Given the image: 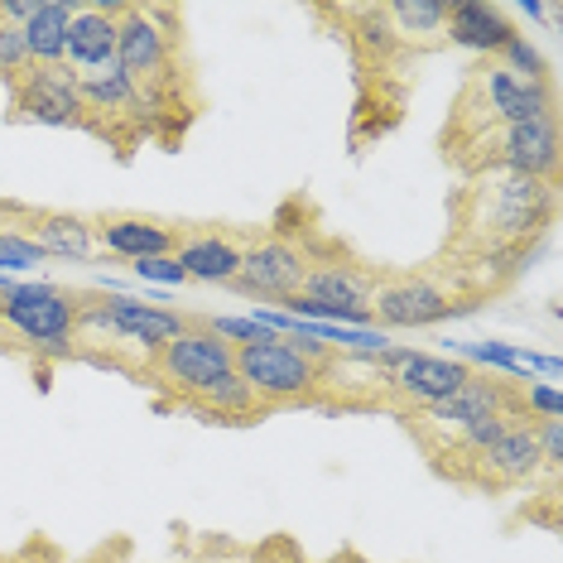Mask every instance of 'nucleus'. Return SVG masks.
I'll use <instances>...</instances> for the list:
<instances>
[{
	"mask_svg": "<svg viewBox=\"0 0 563 563\" xmlns=\"http://www.w3.org/2000/svg\"><path fill=\"white\" fill-rule=\"evenodd\" d=\"M559 222V184L520 174H477L448 194V232L429 265L472 313L516 289Z\"/></svg>",
	"mask_w": 563,
	"mask_h": 563,
	"instance_id": "nucleus-1",
	"label": "nucleus"
},
{
	"mask_svg": "<svg viewBox=\"0 0 563 563\" xmlns=\"http://www.w3.org/2000/svg\"><path fill=\"white\" fill-rule=\"evenodd\" d=\"M309 15L332 20V40L347 44L356 73L347 145L352 155H362L405 121L419 63L448 48V0H356V5L338 0V5H313Z\"/></svg>",
	"mask_w": 563,
	"mask_h": 563,
	"instance_id": "nucleus-2",
	"label": "nucleus"
},
{
	"mask_svg": "<svg viewBox=\"0 0 563 563\" xmlns=\"http://www.w3.org/2000/svg\"><path fill=\"white\" fill-rule=\"evenodd\" d=\"M117 68L125 73L140 111H145L150 145H184L208 107L194 44H188V10L169 5V0H121Z\"/></svg>",
	"mask_w": 563,
	"mask_h": 563,
	"instance_id": "nucleus-3",
	"label": "nucleus"
},
{
	"mask_svg": "<svg viewBox=\"0 0 563 563\" xmlns=\"http://www.w3.org/2000/svg\"><path fill=\"white\" fill-rule=\"evenodd\" d=\"M303 255H309V271H303L299 299L285 303L289 318L303 323H338V328H371V294L380 285L386 265L356 255L347 241L318 232H303Z\"/></svg>",
	"mask_w": 563,
	"mask_h": 563,
	"instance_id": "nucleus-4",
	"label": "nucleus"
},
{
	"mask_svg": "<svg viewBox=\"0 0 563 563\" xmlns=\"http://www.w3.org/2000/svg\"><path fill=\"white\" fill-rule=\"evenodd\" d=\"M559 117L540 121H520V125H492L486 135H477L472 145H463L448 169L457 178H477V174H520V178H540V184H559Z\"/></svg>",
	"mask_w": 563,
	"mask_h": 563,
	"instance_id": "nucleus-5",
	"label": "nucleus"
},
{
	"mask_svg": "<svg viewBox=\"0 0 563 563\" xmlns=\"http://www.w3.org/2000/svg\"><path fill=\"white\" fill-rule=\"evenodd\" d=\"M472 313L453 285L433 271V265H415V271H380V285L371 294V328L380 332H415V328H439L448 318Z\"/></svg>",
	"mask_w": 563,
	"mask_h": 563,
	"instance_id": "nucleus-6",
	"label": "nucleus"
},
{
	"mask_svg": "<svg viewBox=\"0 0 563 563\" xmlns=\"http://www.w3.org/2000/svg\"><path fill=\"white\" fill-rule=\"evenodd\" d=\"M232 371H236V347L222 342L217 332H208L194 313H188V332H178L169 347L145 366L140 386H155L159 395H169V400L184 409L194 395L217 386V380L232 376Z\"/></svg>",
	"mask_w": 563,
	"mask_h": 563,
	"instance_id": "nucleus-7",
	"label": "nucleus"
},
{
	"mask_svg": "<svg viewBox=\"0 0 563 563\" xmlns=\"http://www.w3.org/2000/svg\"><path fill=\"white\" fill-rule=\"evenodd\" d=\"M78 309H82V289L44 285V279H30V285L0 294V323H5V332L48 356H73Z\"/></svg>",
	"mask_w": 563,
	"mask_h": 563,
	"instance_id": "nucleus-8",
	"label": "nucleus"
},
{
	"mask_svg": "<svg viewBox=\"0 0 563 563\" xmlns=\"http://www.w3.org/2000/svg\"><path fill=\"white\" fill-rule=\"evenodd\" d=\"M303 232L309 227H285L275 222L271 232H255L246 255H241V271L227 289L255 303H289L303 289V271H309V255H303Z\"/></svg>",
	"mask_w": 563,
	"mask_h": 563,
	"instance_id": "nucleus-9",
	"label": "nucleus"
},
{
	"mask_svg": "<svg viewBox=\"0 0 563 563\" xmlns=\"http://www.w3.org/2000/svg\"><path fill=\"white\" fill-rule=\"evenodd\" d=\"M318 371H323V362L299 356L285 338L236 347V376L246 380L251 395L271 415H279V409H318V380H323Z\"/></svg>",
	"mask_w": 563,
	"mask_h": 563,
	"instance_id": "nucleus-10",
	"label": "nucleus"
},
{
	"mask_svg": "<svg viewBox=\"0 0 563 563\" xmlns=\"http://www.w3.org/2000/svg\"><path fill=\"white\" fill-rule=\"evenodd\" d=\"M5 121L87 135V107H82L78 73H73L68 63H30V68L5 87Z\"/></svg>",
	"mask_w": 563,
	"mask_h": 563,
	"instance_id": "nucleus-11",
	"label": "nucleus"
},
{
	"mask_svg": "<svg viewBox=\"0 0 563 563\" xmlns=\"http://www.w3.org/2000/svg\"><path fill=\"white\" fill-rule=\"evenodd\" d=\"M380 362L390 371V415H424L439 400H448L463 380L472 376L467 362L457 356H433V352H415V347H386Z\"/></svg>",
	"mask_w": 563,
	"mask_h": 563,
	"instance_id": "nucleus-12",
	"label": "nucleus"
},
{
	"mask_svg": "<svg viewBox=\"0 0 563 563\" xmlns=\"http://www.w3.org/2000/svg\"><path fill=\"white\" fill-rule=\"evenodd\" d=\"M97 309L111 323V332L121 338V347L140 362V376H145V366L169 347L178 332H188V313L169 309V303L131 299V294H101L97 289Z\"/></svg>",
	"mask_w": 563,
	"mask_h": 563,
	"instance_id": "nucleus-13",
	"label": "nucleus"
},
{
	"mask_svg": "<svg viewBox=\"0 0 563 563\" xmlns=\"http://www.w3.org/2000/svg\"><path fill=\"white\" fill-rule=\"evenodd\" d=\"M5 227H15L44 251V261H107L97 246L92 217L87 212H63V208H24V202H5Z\"/></svg>",
	"mask_w": 563,
	"mask_h": 563,
	"instance_id": "nucleus-14",
	"label": "nucleus"
},
{
	"mask_svg": "<svg viewBox=\"0 0 563 563\" xmlns=\"http://www.w3.org/2000/svg\"><path fill=\"white\" fill-rule=\"evenodd\" d=\"M251 236L255 232L222 227V222H184L174 261H178V271H184V279H194V285H232Z\"/></svg>",
	"mask_w": 563,
	"mask_h": 563,
	"instance_id": "nucleus-15",
	"label": "nucleus"
},
{
	"mask_svg": "<svg viewBox=\"0 0 563 563\" xmlns=\"http://www.w3.org/2000/svg\"><path fill=\"white\" fill-rule=\"evenodd\" d=\"M534 477H544V457H540V443H534V424L530 419H510L501 439L486 448V457L477 463V477H472L467 492L501 496V492L534 486Z\"/></svg>",
	"mask_w": 563,
	"mask_h": 563,
	"instance_id": "nucleus-16",
	"label": "nucleus"
},
{
	"mask_svg": "<svg viewBox=\"0 0 563 563\" xmlns=\"http://www.w3.org/2000/svg\"><path fill=\"white\" fill-rule=\"evenodd\" d=\"M92 232L101 255H117V261H155V255H174L184 222L155 212H92Z\"/></svg>",
	"mask_w": 563,
	"mask_h": 563,
	"instance_id": "nucleus-17",
	"label": "nucleus"
},
{
	"mask_svg": "<svg viewBox=\"0 0 563 563\" xmlns=\"http://www.w3.org/2000/svg\"><path fill=\"white\" fill-rule=\"evenodd\" d=\"M117 30H121V0H73L63 63L73 73H92L117 63Z\"/></svg>",
	"mask_w": 563,
	"mask_h": 563,
	"instance_id": "nucleus-18",
	"label": "nucleus"
},
{
	"mask_svg": "<svg viewBox=\"0 0 563 563\" xmlns=\"http://www.w3.org/2000/svg\"><path fill=\"white\" fill-rule=\"evenodd\" d=\"M448 48H463L477 58H496L506 48V40H516V20L506 5H486V0H448Z\"/></svg>",
	"mask_w": 563,
	"mask_h": 563,
	"instance_id": "nucleus-19",
	"label": "nucleus"
},
{
	"mask_svg": "<svg viewBox=\"0 0 563 563\" xmlns=\"http://www.w3.org/2000/svg\"><path fill=\"white\" fill-rule=\"evenodd\" d=\"M184 409L188 415H198L202 424H222V429H251V424H261V419H271V409L255 400L251 386L236 376V371L232 376H222L217 386H208L202 395H194Z\"/></svg>",
	"mask_w": 563,
	"mask_h": 563,
	"instance_id": "nucleus-20",
	"label": "nucleus"
},
{
	"mask_svg": "<svg viewBox=\"0 0 563 563\" xmlns=\"http://www.w3.org/2000/svg\"><path fill=\"white\" fill-rule=\"evenodd\" d=\"M68 20H73V0H40V10L24 24L30 63H63V54H68Z\"/></svg>",
	"mask_w": 563,
	"mask_h": 563,
	"instance_id": "nucleus-21",
	"label": "nucleus"
},
{
	"mask_svg": "<svg viewBox=\"0 0 563 563\" xmlns=\"http://www.w3.org/2000/svg\"><path fill=\"white\" fill-rule=\"evenodd\" d=\"M501 68H510L520 82H540V87H554V68H549V58L540 48L530 44V34H516V40H506V48L496 54Z\"/></svg>",
	"mask_w": 563,
	"mask_h": 563,
	"instance_id": "nucleus-22",
	"label": "nucleus"
},
{
	"mask_svg": "<svg viewBox=\"0 0 563 563\" xmlns=\"http://www.w3.org/2000/svg\"><path fill=\"white\" fill-rule=\"evenodd\" d=\"M34 265H44V251L15 227H0V271H34Z\"/></svg>",
	"mask_w": 563,
	"mask_h": 563,
	"instance_id": "nucleus-23",
	"label": "nucleus"
},
{
	"mask_svg": "<svg viewBox=\"0 0 563 563\" xmlns=\"http://www.w3.org/2000/svg\"><path fill=\"white\" fill-rule=\"evenodd\" d=\"M30 68V48H24V30L0 20V87H10Z\"/></svg>",
	"mask_w": 563,
	"mask_h": 563,
	"instance_id": "nucleus-24",
	"label": "nucleus"
},
{
	"mask_svg": "<svg viewBox=\"0 0 563 563\" xmlns=\"http://www.w3.org/2000/svg\"><path fill=\"white\" fill-rule=\"evenodd\" d=\"M520 400H525V415L534 419H563V400L554 386H540V380H530V386H520Z\"/></svg>",
	"mask_w": 563,
	"mask_h": 563,
	"instance_id": "nucleus-25",
	"label": "nucleus"
},
{
	"mask_svg": "<svg viewBox=\"0 0 563 563\" xmlns=\"http://www.w3.org/2000/svg\"><path fill=\"white\" fill-rule=\"evenodd\" d=\"M534 443H540L544 472L563 467V419H534Z\"/></svg>",
	"mask_w": 563,
	"mask_h": 563,
	"instance_id": "nucleus-26",
	"label": "nucleus"
},
{
	"mask_svg": "<svg viewBox=\"0 0 563 563\" xmlns=\"http://www.w3.org/2000/svg\"><path fill=\"white\" fill-rule=\"evenodd\" d=\"M131 271H135L140 279H150V285H188L174 255H155V261H135Z\"/></svg>",
	"mask_w": 563,
	"mask_h": 563,
	"instance_id": "nucleus-27",
	"label": "nucleus"
},
{
	"mask_svg": "<svg viewBox=\"0 0 563 563\" xmlns=\"http://www.w3.org/2000/svg\"><path fill=\"white\" fill-rule=\"evenodd\" d=\"M525 15H534V20H544V24H559V15H563V5H534V0H525Z\"/></svg>",
	"mask_w": 563,
	"mask_h": 563,
	"instance_id": "nucleus-28",
	"label": "nucleus"
},
{
	"mask_svg": "<svg viewBox=\"0 0 563 563\" xmlns=\"http://www.w3.org/2000/svg\"><path fill=\"white\" fill-rule=\"evenodd\" d=\"M5 289H15V279H5V275H0V294H5Z\"/></svg>",
	"mask_w": 563,
	"mask_h": 563,
	"instance_id": "nucleus-29",
	"label": "nucleus"
},
{
	"mask_svg": "<svg viewBox=\"0 0 563 563\" xmlns=\"http://www.w3.org/2000/svg\"><path fill=\"white\" fill-rule=\"evenodd\" d=\"M0 227H5V202H0Z\"/></svg>",
	"mask_w": 563,
	"mask_h": 563,
	"instance_id": "nucleus-30",
	"label": "nucleus"
},
{
	"mask_svg": "<svg viewBox=\"0 0 563 563\" xmlns=\"http://www.w3.org/2000/svg\"><path fill=\"white\" fill-rule=\"evenodd\" d=\"M87 563H101V559H87Z\"/></svg>",
	"mask_w": 563,
	"mask_h": 563,
	"instance_id": "nucleus-31",
	"label": "nucleus"
},
{
	"mask_svg": "<svg viewBox=\"0 0 563 563\" xmlns=\"http://www.w3.org/2000/svg\"><path fill=\"white\" fill-rule=\"evenodd\" d=\"M0 332H5V323H0Z\"/></svg>",
	"mask_w": 563,
	"mask_h": 563,
	"instance_id": "nucleus-32",
	"label": "nucleus"
}]
</instances>
